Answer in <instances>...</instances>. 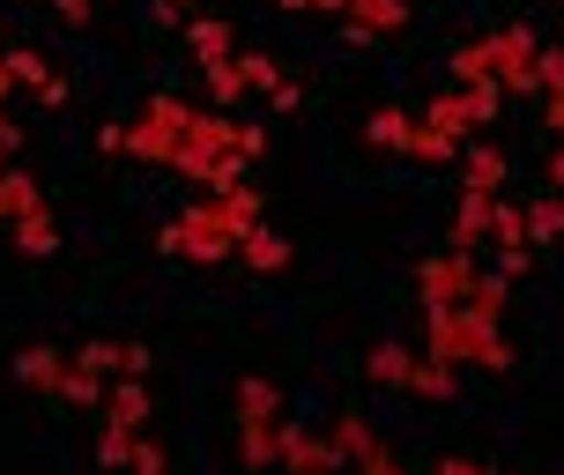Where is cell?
<instances>
[{
  "label": "cell",
  "mask_w": 564,
  "mask_h": 475,
  "mask_svg": "<svg viewBox=\"0 0 564 475\" xmlns=\"http://www.w3.org/2000/svg\"><path fill=\"white\" fill-rule=\"evenodd\" d=\"M423 357H446V364H490V371H506L512 364V342L476 320L468 305H423Z\"/></svg>",
  "instance_id": "6da1fadb"
},
{
  "label": "cell",
  "mask_w": 564,
  "mask_h": 475,
  "mask_svg": "<svg viewBox=\"0 0 564 475\" xmlns=\"http://www.w3.org/2000/svg\"><path fill=\"white\" fill-rule=\"evenodd\" d=\"M238 246H246V230L224 201H194L178 224H164V252H178V260H230Z\"/></svg>",
  "instance_id": "7a4b0ae2"
},
{
  "label": "cell",
  "mask_w": 564,
  "mask_h": 475,
  "mask_svg": "<svg viewBox=\"0 0 564 475\" xmlns=\"http://www.w3.org/2000/svg\"><path fill=\"white\" fill-rule=\"evenodd\" d=\"M335 446H341V461H349V475H409L394 461V446H387L357 409H341V417H335Z\"/></svg>",
  "instance_id": "3957f363"
},
{
  "label": "cell",
  "mask_w": 564,
  "mask_h": 475,
  "mask_svg": "<svg viewBox=\"0 0 564 475\" xmlns=\"http://www.w3.org/2000/svg\"><path fill=\"white\" fill-rule=\"evenodd\" d=\"M416 290H423V305H468V290H476V252H423Z\"/></svg>",
  "instance_id": "277c9868"
},
{
  "label": "cell",
  "mask_w": 564,
  "mask_h": 475,
  "mask_svg": "<svg viewBox=\"0 0 564 475\" xmlns=\"http://www.w3.org/2000/svg\"><path fill=\"white\" fill-rule=\"evenodd\" d=\"M498 97H506V89L490 83V89H453V97H431V127H438V134H453V141H468L476 134V127H490V119H498Z\"/></svg>",
  "instance_id": "5b68a950"
},
{
  "label": "cell",
  "mask_w": 564,
  "mask_h": 475,
  "mask_svg": "<svg viewBox=\"0 0 564 475\" xmlns=\"http://www.w3.org/2000/svg\"><path fill=\"white\" fill-rule=\"evenodd\" d=\"M535 60H542V37L528 23H506L490 37V67H498V89H535Z\"/></svg>",
  "instance_id": "8992f818"
},
{
  "label": "cell",
  "mask_w": 564,
  "mask_h": 475,
  "mask_svg": "<svg viewBox=\"0 0 564 475\" xmlns=\"http://www.w3.org/2000/svg\"><path fill=\"white\" fill-rule=\"evenodd\" d=\"M282 468L290 475H349V461H341L335 439H312L297 423H282Z\"/></svg>",
  "instance_id": "52a82bcc"
},
{
  "label": "cell",
  "mask_w": 564,
  "mask_h": 475,
  "mask_svg": "<svg viewBox=\"0 0 564 475\" xmlns=\"http://www.w3.org/2000/svg\"><path fill=\"white\" fill-rule=\"evenodd\" d=\"M75 364L97 371V379H141V371H149V349H141V342H83Z\"/></svg>",
  "instance_id": "ba28073f"
},
{
  "label": "cell",
  "mask_w": 564,
  "mask_h": 475,
  "mask_svg": "<svg viewBox=\"0 0 564 475\" xmlns=\"http://www.w3.org/2000/svg\"><path fill=\"white\" fill-rule=\"evenodd\" d=\"M67 371H75V364L59 357V349H45V342L15 357V379H23V387H37V393H53V401H59V387H67Z\"/></svg>",
  "instance_id": "9c48e42d"
},
{
  "label": "cell",
  "mask_w": 564,
  "mask_h": 475,
  "mask_svg": "<svg viewBox=\"0 0 564 475\" xmlns=\"http://www.w3.org/2000/svg\"><path fill=\"white\" fill-rule=\"evenodd\" d=\"M238 423H282V393L275 379H260V371H238Z\"/></svg>",
  "instance_id": "30bf717a"
},
{
  "label": "cell",
  "mask_w": 564,
  "mask_h": 475,
  "mask_svg": "<svg viewBox=\"0 0 564 475\" xmlns=\"http://www.w3.org/2000/svg\"><path fill=\"white\" fill-rule=\"evenodd\" d=\"M490 208H498L490 194H460V208H453V246L446 252H476L482 238H490Z\"/></svg>",
  "instance_id": "8fae6325"
},
{
  "label": "cell",
  "mask_w": 564,
  "mask_h": 475,
  "mask_svg": "<svg viewBox=\"0 0 564 475\" xmlns=\"http://www.w3.org/2000/svg\"><path fill=\"white\" fill-rule=\"evenodd\" d=\"M460 194H490V201H498V194H506V156L476 141V149L460 156Z\"/></svg>",
  "instance_id": "7c38bea8"
},
{
  "label": "cell",
  "mask_w": 564,
  "mask_h": 475,
  "mask_svg": "<svg viewBox=\"0 0 564 475\" xmlns=\"http://www.w3.org/2000/svg\"><path fill=\"white\" fill-rule=\"evenodd\" d=\"M186 45H194L200 67H216V60H238V37H230L224 15H194V23H186Z\"/></svg>",
  "instance_id": "4fadbf2b"
},
{
  "label": "cell",
  "mask_w": 564,
  "mask_h": 475,
  "mask_svg": "<svg viewBox=\"0 0 564 475\" xmlns=\"http://www.w3.org/2000/svg\"><path fill=\"white\" fill-rule=\"evenodd\" d=\"M105 423H119V431H149V387H141V379H119V387L105 393Z\"/></svg>",
  "instance_id": "5bb4252c"
},
{
  "label": "cell",
  "mask_w": 564,
  "mask_h": 475,
  "mask_svg": "<svg viewBox=\"0 0 564 475\" xmlns=\"http://www.w3.org/2000/svg\"><path fill=\"white\" fill-rule=\"evenodd\" d=\"M446 67H453V83H460V89H490V83H498V67H490V37H468V45H453Z\"/></svg>",
  "instance_id": "9a60e30c"
},
{
  "label": "cell",
  "mask_w": 564,
  "mask_h": 475,
  "mask_svg": "<svg viewBox=\"0 0 564 475\" xmlns=\"http://www.w3.org/2000/svg\"><path fill=\"white\" fill-rule=\"evenodd\" d=\"M238 461H246V468H275L282 461V423H238Z\"/></svg>",
  "instance_id": "2e32d148"
},
{
  "label": "cell",
  "mask_w": 564,
  "mask_h": 475,
  "mask_svg": "<svg viewBox=\"0 0 564 475\" xmlns=\"http://www.w3.org/2000/svg\"><path fill=\"white\" fill-rule=\"evenodd\" d=\"M341 15L357 23V37H371V30H409V0H349Z\"/></svg>",
  "instance_id": "e0dca14e"
},
{
  "label": "cell",
  "mask_w": 564,
  "mask_h": 475,
  "mask_svg": "<svg viewBox=\"0 0 564 475\" xmlns=\"http://www.w3.org/2000/svg\"><path fill=\"white\" fill-rule=\"evenodd\" d=\"M178 149H186V141L164 134V127H149V119L127 134V156H141V164H178Z\"/></svg>",
  "instance_id": "ac0fdd59"
},
{
  "label": "cell",
  "mask_w": 564,
  "mask_h": 475,
  "mask_svg": "<svg viewBox=\"0 0 564 475\" xmlns=\"http://www.w3.org/2000/svg\"><path fill=\"white\" fill-rule=\"evenodd\" d=\"M238 260H246V268H260V276H275V268H290V238H275V230H246Z\"/></svg>",
  "instance_id": "d6986e66"
},
{
  "label": "cell",
  "mask_w": 564,
  "mask_h": 475,
  "mask_svg": "<svg viewBox=\"0 0 564 475\" xmlns=\"http://www.w3.org/2000/svg\"><path fill=\"white\" fill-rule=\"evenodd\" d=\"M37 208H45V201H37V186H30L23 171H0V224H23Z\"/></svg>",
  "instance_id": "ffe728a7"
},
{
  "label": "cell",
  "mask_w": 564,
  "mask_h": 475,
  "mask_svg": "<svg viewBox=\"0 0 564 475\" xmlns=\"http://www.w3.org/2000/svg\"><path fill=\"white\" fill-rule=\"evenodd\" d=\"M371 379H379V387H409V379H416V349L379 342V349H371Z\"/></svg>",
  "instance_id": "44dd1931"
},
{
  "label": "cell",
  "mask_w": 564,
  "mask_h": 475,
  "mask_svg": "<svg viewBox=\"0 0 564 475\" xmlns=\"http://www.w3.org/2000/svg\"><path fill=\"white\" fill-rule=\"evenodd\" d=\"M365 134H371V149H401V156H409V134H416V119L387 105V112H371V119H365Z\"/></svg>",
  "instance_id": "7402d4cb"
},
{
  "label": "cell",
  "mask_w": 564,
  "mask_h": 475,
  "mask_svg": "<svg viewBox=\"0 0 564 475\" xmlns=\"http://www.w3.org/2000/svg\"><path fill=\"white\" fill-rule=\"evenodd\" d=\"M141 119H149V127H164V134H194V105H186V97H149V105H141Z\"/></svg>",
  "instance_id": "603a6c76"
},
{
  "label": "cell",
  "mask_w": 564,
  "mask_h": 475,
  "mask_svg": "<svg viewBox=\"0 0 564 475\" xmlns=\"http://www.w3.org/2000/svg\"><path fill=\"white\" fill-rule=\"evenodd\" d=\"M409 393H423V401H453V364H446V357H416V379H409Z\"/></svg>",
  "instance_id": "cb8c5ba5"
},
{
  "label": "cell",
  "mask_w": 564,
  "mask_h": 475,
  "mask_svg": "<svg viewBox=\"0 0 564 475\" xmlns=\"http://www.w3.org/2000/svg\"><path fill=\"white\" fill-rule=\"evenodd\" d=\"M15 246H23L30 260H45V252L59 246V224L45 216V208H37V216H23V224H15Z\"/></svg>",
  "instance_id": "d4e9b609"
},
{
  "label": "cell",
  "mask_w": 564,
  "mask_h": 475,
  "mask_svg": "<svg viewBox=\"0 0 564 475\" xmlns=\"http://www.w3.org/2000/svg\"><path fill=\"white\" fill-rule=\"evenodd\" d=\"M550 238H564V201L557 194H542L528 208V246H550Z\"/></svg>",
  "instance_id": "484cf974"
},
{
  "label": "cell",
  "mask_w": 564,
  "mask_h": 475,
  "mask_svg": "<svg viewBox=\"0 0 564 475\" xmlns=\"http://www.w3.org/2000/svg\"><path fill=\"white\" fill-rule=\"evenodd\" d=\"M453 149H460L453 134H438L431 119H416V134H409V156H423V164H453Z\"/></svg>",
  "instance_id": "4316f807"
},
{
  "label": "cell",
  "mask_w": 564,
  "mask_h": 475,
  "mask_svg": "<svg viewBox=\"0 0 564 475\" xmlns=\"http://www.w3.org/2000/svg\"><path fill=\"white\" fill-rule=\"evenodd\" d=\"M468 312L498 327V312H506V276H476V290H468Z\"/></svg>",
  "instance_id": "83f0119b"
},
{
  "label": "cell",
  "mask_w": 564,
  "mask_h": 475,
  "mask_svg": "<svg viewBox=\"0 0 564 475\" xmlns=\"http://www.w3.org/2000/svg\"><path fill=\"white\" fill-rule=\"evenodd\" d=\"M238 75H246V89H268V97H275L282 83H290V75H282V67H275L268 53H238Z\"/></svg>",
  "instance_id": "f1b7e54d"
},
{
  "label": "cell",
  "mask_w": 564,
  "mask_h": 475,
  "mask_svg": "<svg viewBox=\"0 0 564 475\" xmlns=\"http://www.w3.org/2000/svg\"><path fill=\"white\" fill-rule=\"evenodd\" d=\"M490 238H498V246H528V208H506V201H498V208H490Z\"/></svg>",
  "instance_id": "f546056e"
},
{
  "label": "cell",
  "mask_w": 564,
  "mask_h": 475,
  "mask_svg": "<svg viewBox=\"0 0 564 475\" xmlns=\"http://www.w3.org/2000/svg\"><path fill=\"white\" fill-rule=\"evenodd\" d=\"M208 89H216V105H238L246 97V75H238V60H216V67H200Z\"/></svg>",
  "instance_id": "4dcf8cb0"
},
{
  "label": "cell",
  "mask_w": 564,
  "mask_h": 475,
  "mask_svg": "<svg viewBox=\"0 0 564 475\" xmlns=\"http://www.w3.org/2000/svg\"><path fill=\"white\" fill-rule=\"evenodd\" d=\"M134 439H141V431H119V423H105V431H97V461H105V468H127Z\"/></svg>",
  "instance_id": "1f68e13d"
},
{
  "label": "cell",
  "mask_w": 564,
  "mask_h": 475,
  "mask_svg": "<svg viewBox=\"0 0 564 475\" xmlns=\"http://www.w3.org/2000/svg\"><path fill=\"white\" fill-rule=\"evenodd\" d=\"M8 67H15V83H23V89H37V97H45V89L59 83V75H53V67H45L37 53H8Z\"/></svg>",
  "instance_id": "d6a6232c"
},
{
  "label": "cell",
  "mask_w": 564,
  "mask_h": 475,
  "mask_svg": "<svg viewBox=\"0 0 564 475\" xmlns=\"http://www.w3.org/2000/svg\"><path fill=\"white\" fill-rule=\"evenodd\" d=\"M127 475H171L164 446H156V439H149V431H141V439H134V453H127Z\"/></svg>",
  "instance_id": "836d02e7"
},
{
  "label": "cell",
  "mask_w": 564,
  "mask_h": 475,
  "mask_svg": "<svg viewBox=\"0 0 564 475\" xmlns=\"http://www.w3.org/2000/svg\"><path fill=\"white\" fill-rule=\"evenodd\" d=\"M224 208L238 216V230H260V208L268 201H260V186H238V194H224Z\"/></svg>",
  "instance_id": "e575fe53"
},
{
  "label": "cell",
  "mask_w": 564,
  "mask_h": 475,
  "mask_svg": "<svg viewBox=\"0 0 564 475\" xmlns=\"http://www.w3.org/2000/svg\"><path fill=\"white\" fill-rule=\"evenodd\" d=\"M535 89H542V97H557V89H564V45H542V60H535Z\"/></svg>",
  "instance_id": "d590c367"
},
{
  "label": "cell",
  "mask_w": 564,
  "mask_h": 475,
  "mask_svg": "<svg viewBox=\"0 0 564 475\" xmlns=\"http://www.w3.org/2000/svg\"><path fill=\"white\" fill-rule=\"evenodd\" d=\"M528 260H535V246H498V276H528Z\"/></svg>",
  "instance_id": "8d00e7d4"
},
{
  "label": "cell",
  "mask_w": 564,
  "mask_h": 475,
  "mask_svg": "<svg viewBox=\"0 0 564 475\" xmlns=\"http://www.w3.org/2000/svg\"><path fill=\"white\" fill-rule=\"evenodd\" d=\"M156 23H194V0H156Z\"/></svg>",
  "instance_id": "74e56055"
},
{
  "label": "cell",
  "mask_w": 564,
  "mask_h": 475,
  "mask_svg": "<svg viewBox=\"0 0 564 475\" xmlns=\"http://www.w3.org/2000/svg\"><path fill=\"white\" fill-rule=\"evenodd\" d=\"M53 15H59V23H75V30H83V23H89V0H53Z\"/></svg>",
  "instance_id": "f35d334b"
},
{
  "label": "cell",
  "mask_w": 564,
  "mask_h": 475,
  "mask_svg": "<svg viewBox=\"0 0 564 475\" xmlns=\"http://www.w3.org/2000/svg\"><path fill=\"white\" fill-rule=\"evenodd\" d=\"M0 149H8V156H15V149H23V127H15V119H8V105H0Z\"/></svg>",
  "instance_id": "ab89813d"
},
{
  "label": "cell",
  "mask_w": 564,
  "mask_h": 475,
  "mask_svg": "<svg viewBox=\"0 0 564 475\" xmlns=\"http://www.w3.org/2000/svg\"><path fill=\"white\" fill-rule=\"evenodd\" d=\"M431 475H490V468H476V461H438Z\"/></svg>",
  "instance_id": "60d3db41"
},
{
  "label": "cell",
  "mask_w": 564,
  "mask_h": 475,
  "mask_svg": "<svg viewBox=\"0 0 564 475\" xmlns=\"http://www.w3.org/2000/svg\"><path fill=\"white\" fill-rule=\"evenodd\" d=\"M550 134L564 141V89H557V97H550Z\"/></svg>",
  "instance_id": "b9f144b4"
},
{
  "label": "cell",
  "mask_w": 564,
  "mask_h": 475,
  "mask_svg": "<svg viewBox=\"0 0 564 475\" xmlns=\"http://www.w3.org/2000/svg\"><path fill=\"white\" fill-rule=\"evenodd\" d=\"M550 194H564V149L550 156Z\"/></svg>",
  "instance_id": "7bdbcfd3"
},
{
  "label": "cell",
  "mask_w": 564,
  "mask_h": 475,
  "mask_svg": "<svg viewBox=\"0 0 564 475\" xmlns=\"http://www.w3.org/2000/svg\"><path fill=\"white\" fill-rule=\"evenodd\" d=\"M8 89H15V67H8V53H0V105H8Z\"/></svg>",
  "instance_id": "ee69618b"
},
{
  "label": "cell",
  "mask_w": 564,
  "mask_h": 475,
  "mask_svg": "<svg viewBox=\"0 0 564 475\" xmlns=\"http://www.w3.org/2000/svg\"><path fill=\"white\" fill-rule=\"evenodd\" d=\"M282 8H319V0H282Z\"/></svg>",
  "instance_id": "f6af8a7d"
},
{
  "label": "cell",
  "mask_w": 564,
  "mask_h": 475,
  "mask_svg": "<svg viewBox=\"0 0 564 475\" xmlns=\"http://www.w3.org/2000/svg\"><path fill=\"white\" fill-rule=\"evenodd\" d=\"M0 171H8V149H0Z\"/></svg>",
  "instance_id": "bcb514c9"
},
{
  "label": "cell",
  "mask_w": 564,
  "mask_h": 475,
  "mask_svg": "<svg viewBox=\"0 0 564 475\" xmlns=\"http://www.w3.org/2000/svg\"><path fill=\"white\" fill-rule=\"evenodd\" d=\"M557 201H564V194H557Z\"/></svg>",
  "instance_id": "7dc6e473"
}]
</instances>
